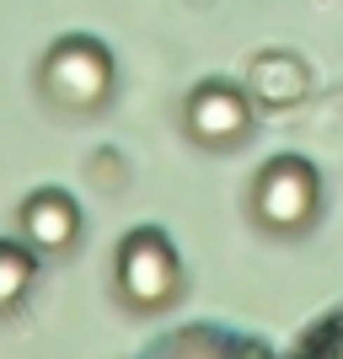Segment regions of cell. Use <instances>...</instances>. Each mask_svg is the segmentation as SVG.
<instances>
[{
	"mask_svg": "<svg viewBox=\"0 0 343 359\" xmlns=\"http://www.w3.org/2000/svg\"><path fill=\"white\" fill-rule=\"evenodd\" d=\"M247 210L269 236H306L316 225V215H322V172L295 150L269 156L253 177Z\"/></svg>",
	"mask_w": 343,
	"mask_h": 359,
	"instance_id": "cell-1",
	"label": "cell"
},
{
	"mask_svg": "<svg viewBox=\"0 0 343 359\" xmlns=\"http://www.w3.org/2000/svg\"><path fill=\"white\" fill-rule=\"evenodd\" d=\"M38 81H43L48 102L70 107V113H97V107H107V97L119 86V65H113V48L102 38L70 32L60 43H48Z\"/></svg>",
	"mask_w": 343,
	"mask_h": 359,
	"instance_id": "cell-2",
	"label": "cell"
},
{
	"mask_svg": "<svg viewBox=\"0 0 343 359\" xmlns=\"http://www.w3.org/2000/svg\"><path fill=\"white\" fill-rule=\"evenodd\" d=\"M113 285L129 311H166L182 295V257L161 225H135L113 252Z\"/></svg>",
	"mask_w": 343,
	"mask_h": 359,
	"instance_id": "cell-3",
	"label": "cell"
},
{
	"mask_svg": "<svg viewBox=\"0 0 343 359\" xmlns=\"http://www.w3.org/2000/svg\"><path fill=\"white\" fill-rule=\"evenodd\" d=\"M253 118H257L253 91H241L236 81H199L182 97V129L204 150H236L253 135Z\"/></svg>",
	"mask_w": 343,
	"mask_h": 359,
	"instance_id": "cell-4",
	"label": "cell"
},
{
	"mask_svg": "<svg viewBox=\"0 0 343 359\" xmlns=\"http://www.w3.org/2000/svg\"><path fill=\"white\" fill-rule=\"evenodd\" d=\"M16 225H22V241L38 257H60L81 241V204L65 188H38V194L22 198Z\"/></svg>",
	"mask_w": 343,
	"mask_h": 359,
	"instance_id": "cell-5",
	"label": "cell"
},
{
	"mask_svg": "<svg viewBox=\"0 0 343 359\" xmlns=\"http://www.w3.org/2000/svg\"><path fill=\"white\" fill-rule=\"evenodd\" d=\"M38 279V252L27 241H0V311H16Z\"/></svg>",
	"mask_w": 343,
	"mask_h": 359,
	"instance_id": "cell-6",
	"label": "cell"
},
{
	"mask_svg": "<svg viewBox=\"0 0 343 359\" xmlns=\"http://www.w3.org/2000/svg\"><path fill=\"white\" fill-rule=\"evenodd\" d=\"M290 359H343V306L316 316L311 327L300 332V344L290 348Z\"/></svg>",
	"mask_w": 343,
	"mask_h": 359,
	"instance_id": "cell-7",
	"label": "cell"
}]
</instances>
